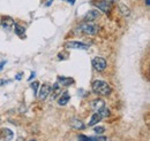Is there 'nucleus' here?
<instances>
[{
    "instance_id": "f257e3e1",
    "label": "nucleus",
    "mask_w": 150,
    "mask_h": 141,
    "mask_svg": "<svg viewBox=\"0 0 150 141\" xmlns=\"http://www.w3.org/2000/svg\"><path fill=\"white\" fill-rule=\"evenodd\" d=\"M93 91L98 95H109L111 94L112 88L104 80H95L93 83Z\"/></svg>"
},
{
    "instance_id": "f03ea898",
    "label": "nucleus",
    "mask_w": 150,
    "mask_h": 141,
    "mask_svg": "<svg viewBox=\"0 0 150 141\" xmlns=\"http://www.w3.org/2000/svg\"><path fill=\"white\" fill-rule=\"evenodd\" d=\"M79 29L86 35H96L98 31V25L93 22H86L81 27H79Z\"/></svg>"
},
{
    "instance_id": "7ed1b4c3",
    "label": "nucleus",
    "mask_w": 150,
    "mask_h": 141,
    "mask_svg": "<svg viewBox=\"0 0 150 141\" xmlns=\"http://www.w3.org/2000/svg\"><path fill=\"white\" fill-rule=\"evenodd\" d=\"M106 66H108L106 60L103 59V57H95L94 60H93V67L97 71L105 70L106 69Z\"/></svg>"
},
{
    "instance_id": "20e7f679",
    "label": "nucleus",
    "mask_w": 150,
    "mask_h": 141,
    "mask_svg": "<svg viewBox=\"0 0 150 141\" xmlns=\"http://www.w3.org/2000/svg\"><path fill=\"white\" fill-rule=\"evenodd\" d=\"M65 47L71 50H88V46L80 41H68L65 44Z\"/></svg>"
},
{
    "instance_id": "39448f33",
    "label": "nucleus",
    "mask_w": 150,
    "mask_h": 141,
    "mask_svg": "<svg viewBox=\"0 0 150 141\" xmlns=\"http://www.w3.org/2000/svg\"><path fill=\"white\" fill-rule=\"evenodd\" d=\"M95 6L98 8V9H100V10H103L104 13H109L110 10H111V5H110V2H108L106 0H102V1H95L93 2Z\"/></svg>"
},
{
    "instance_id": "423d86ee",
    "label": "nucleus",
    "mask_w": 150,
    "mask_h": 141,
    "mask_svg": "<svg viewBox=\"0 0 150 141\" xmlns=\"http://www.w3.org/2000/svg\"><path fill=\"white\" fill-rule=\"evenodd\" d=\"M50 92H51V85H49V84H43V85L40 86L39 94H38L39 99H40V100H45Z\"/></svg>"
},
{
    "instance_id": "0eeeda50",
    "label": "nucleus",
    "mask_w": 150,
    "mask_h": 141,
    "mask_svg": "<svg viewBox=\"0 0 150 141\" xmlns=\"http://www.w3.org/2000/svg\"><path fill=\"white\" fill-rule=\"evenodd\" d=\"M100 17V13L97 10V9H91V10H89L86 15H84V20L87 21V22H93L95 20H97V18Z\"/></svg>"
},
{
    "instance_id": "6e6552de",
    "label": "nucleus",
    "mask_w": 150,
    "mask_h": 141,
    "mask_svg": "<svg viewBox=\"0 0 150 141\" xmlns=\"http://www.w3.org/2000/svg\"><path fill=\"white\" fill-rule=\"evenodd\" d=\"M105 107V102H104V100L103 99H96L93 101V103H91V108L94 109L95 111H99L100 109H103Z\"/></svg>"
},
{
    "instance_id": "1a4fd4ad",
    "label": "nucleus",
    "mask_w": 150,
    "mask_h": 141,
    "mask_svg": "<svg viewBox=\"0 0 150 141\" xmlns=\"http://www.w3.org/2000/svg\"><path fill=\"white\" fill-rule=\"evenodd\" d=\"M69 99H71L69 93H68L67 91H65L62 94H60V98H59V100H58V103H59L60 106H65V105H67V102L69 101Z\"/></svg>"
},
{
    "instance_id": "9d476101",
    "label": "nucleus",
    "mask_w": 150,
    "mask_h": 141,
    "mask_svg": "<svg viewBox=\"0 0 150 141\" xmlns=\"http://www.w3.org/2000/svg\"><path fill=\"white\" fill-rule=\"evenodd\" d=\"M1 24H2V28L4 29H6V30H11L12 28H14V21H13V18L11 17H5L2 20V22H1Z\"/></svg>"
},
{
    "instance_id": "9b49d317",
    "label": "nucleus",
    "mask_w": 150,
    "mask_h": 141,
    "mask_svg": "<svg viewBox=\"0 0 150 141\" xmlns=\"http://www.w3.org/2000/svg\"><path fill=\"white\" fill-rule=\"evenodd\" d=\"M58 83L62 86V85H65V86H69V85H72L73 83H74V79L73 78H69V77H58Z\"/></svg>"
},
{
    "instance_id": "f8f14e48",
    "label": "nucleus",
    "mask_w": 150,
    "mask_h": 141,
    "mask_svg": "<svg viewBox=\"0 0 150 141\" xmlns=\"http://www.w3.org/2000/svg\"><path fill=\"white\" fill-rule=\"evenodd\" d=\"M51 92H52V99H57L58 95L61 94V85L59 83H54V85L51 87Z\"/></svg>"
},
{
    "instance_id": "ddd939ff",
    "label": "nucleus",
    "mask_w": 150,
    "mask_h": 141,
    "mask_svg": "<svg viewBox=\"0 0 150 141\" xmlns=\"http://www.w3.org/2000/svg\"><path fill=\"white\" fill-rule=\"evenodd\" d=\"M71 126L75 130H83L84 128V124L82 123L80 119H77V118H73L71 121Z\"/></svg>"
},
{
    "instance_id": "4468645a",
    "label": "nucleus",
    "mask_w": 150,
    "mask_h": 141,
    "mask_svg": "<svg viewBox=\"0 0 150 141\" xmlns=\"http://www.w3.org/2000/svg\"><path fill=\"white\" fill-rule=\"evenodd\" d=\"M79 141H105V138H94V137H86L79 135Z\"/></svg>"
},
{
    "instance_id": "2eb2a0df",
    "label": "nucleus",
    "mask_w": 150,
    "mask_h": 141,
    "mask_svg": "<svg viewBox=\"0 0 150 141\" xmlns=\"http://www.w3.org/2000/svg\"><path fill=\"white\" fill-rule=\"evenodd\" d=\"M119 10H120V13H121L122 16H129V15H131V10H129L128 7H127L126 5H124V3H120V5H119Z\"/></svg>"
},
{
    "instance_id": "dca6fc26",
    "label": "nucleus",
    "mask_w": 150,
    "mask_h": 141,
    "mask_svg": "<svg viewBox=\"0 0 150 141\" xmlns=\"http://www.w3.org/2000/svg\"><path fill=\"white\" fill-rule=\"evenodd\" d=\"M100 121H102V116L99 115V112H96V114H94L91 116V119L89 122V125L90 126H94V125H96V124L98 123V122H100Z\"/></svg>"
},
{
    "instance_id": "f3484780",
    "label": "nucleus",
    "mask_w": 150,
    "mask_h": 141,
    "mask_svg": "<svg viewBox=\"0 0 150 141\" xmlns=\"http://www.w3.org/2000/svg\"><path fill=\"white\" fill-rule=\"evenodd\" d=\"M14 31H15V34L19 36V37H22V36L24 35V32H25V28L24 27H22V25H20V24H14Z\"/></svg>"
},
{
    "instance_id": "a211bd4d",
    "label": "nucleus",
    "mask_w": 150,
    "mask_h": 141,
    "mask_svg": "<svg viewBox=\"0 0 150 141\" xmlns=\"http://www.w3.org/2000/svg\"><path fill=\"white\" fill-rule=\"evenodd\" d=\"M98 112H99V115L102 116V118H103V117H108V116H110V111H109V109H108L106 107H104L103 109H100Z\"/></svg>"
},
{
    "instance_id": "6ab92c4d",
    "label": "nucleus",
    "mask_w": 150,
    "mask_h": 141,
    "mask_svg": "<svg viewBox=\"0 0 150 141\" xmlns=\"http://www.w3.org/2000/svg\"><path fill=\"white\" fill-rule=\"evenodd\" d=\"M38 86H39V83H38V82H34V83H31V88H33V91H34V95H37Z\"/></svg>"
},
{
    "instance_id": "aec40b11",
    "label": "nucleus",
    "mask_w": 150,
    "mask_h": 141,
    "mask_svg": "<svg viewBox=\"0 0 150 141\" xmlns=\"http://www.w3.org/2000/svg\"><path fill=\"white\" fill-rule=\"evenodd\" d=\"M94 131L96 133H104V132H105V128H104L103 126H96L94 128Z\"/></svg>"
},
{
    "instance_id": "412c9836",
    "label": "nucleus",
    "mask_w": 150,
    "mask_h": 141,
    "mask_svg": "<svg viewBox=\"0 0 150 141\" xmlns=\"http://www.w3.org/2000/svg\"><path fill=\"white\" fill-rule=\"evenodd\" d=\"M5 64H6V62H5V61H2V62L0 63V70H1L2 68H4V66H5Z\"/></svg>"
},
{
    "instance_id": "4be33fe9",
    "label": "nucleus",
    "mask_w": 150,
    "mask_h": 141,
    "mask_svg": "<svg viewBox=\"0 0 150 141\" xmlns=\"http://www.w3.org/2000/svg\"><path fill=\"white\" fill-rule=\"evenodd\" d=\"M35 75H36V73H35V72H31V76H30V77H29V80H31V79H33V78H34V77H35Z\"/></svg>"
},
{
    "instance_id": "5701e85b",
    "label": "nucleus",
    "mask_w": 150,
    "mask_h": 141,
    "mask_svg": "<svg viewBox=\"0 0 150 141\" xmlns=\"http://www.w3.org/2000/svg\"><path fill=\"white\" fill-rule=\"evenodd\" d=\"M146 5H147V6H150V0H146Z\"/></svg>"
},
{
    "instance_id": "b1692460",
    "label": "nucleus",
    "mask_w": 150,
    "mask_h": 141,
    "mask_svg": "<svg viewBox=\"0 0 150 141\" xmlns=\"http://www.w3.org/2000/svg\"><path fill=\"white\" fill-rule=\"evenodd\" d=\"M16 79H21V75H18V76H16Z\"/></svg>"
},
{
    "instance_id": "393cba45",
    "label": "nucleus",
    "mask_w": 150,
    "mask_h": 141,
    "mask_svg": "<svg viewBox=\"0 0 150 141\" xmlns=\"http://www.w3.org/2000/svg\"><path fill=\"white\" fill-rule=\"evenodd\" d=\"M108 2H113V1H115V0H106Z\"/></svg>"
},
{
    "instance_id": "a878e982",
    "label": "nucleus",
    "mask_w": 150,
    "mask_h": 141,
    "mask_svg": "<svg viewBox=\"0 0 150 141\" xmlns=\"http://www.w3.org/2000/svg\"><path fill=\"white\" fill-rule=\"evenodd\" d=\"M30 141H36V140H34V139H33V140H30Z\"/></svg>"
}]
</instances>
